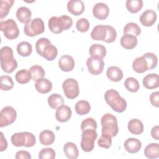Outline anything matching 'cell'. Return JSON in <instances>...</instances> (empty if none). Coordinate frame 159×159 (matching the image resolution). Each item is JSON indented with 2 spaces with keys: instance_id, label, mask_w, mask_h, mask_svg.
I'll return each mask as SVG.
<instances>
[{
  "instance_id": "1",
  "label": "cell",
  "mask_w": 159,
  "mask_h": 159,
  "mask_svg": "<svg viewBox=\"0 0 159 159\" xmlns=\"http://www.w3.org/2000/svg\"><path fill=\"white\" fill-rule=\"evenodd\" d=\"M91 37L94 40L112 43L116 39L117 32L112 26L97 25L93 29L91 33Z\"/></svg>"
},
{
  "instance_id": "2",
  "label": "cell",
  "mask_w": 159,
  "mask_h": 159,
  "mask_svg": "<svg viewBox=\"0 0 159 159\" xmlns=\"http://www.w3.org/2000/svg\"><path fill=\"white\" fill-rule=\"evenodd\" d=\"M37 53L48 61H52L57 57L58 50L50 41L45 37L39 39L35 43Z\"/></svg>"
},
{
  "instance_id": "3",
  "label": "cell",
  "mask_w": 159,
  "mask_h": 159,
  "mask_svg": "<svg viewBox=\"0 0 159 159\" xmlns=\"http://www.w3.org/2000/svg\"><path fill=\"white\" fill-rule=\"evenodd\" d=\"M104 99L112 110L117 112H123L126 109V101L114 89H111L106 91L104 94Z\"/></svg>"
},
{
  "instance_id": "4",
  "label": "cell",
  "mask_w": 159,
  "mask_h": 159,
  "mask_svg": "<svg viewBox=\"0 0 159 159\" xmlns=\"http://www.w3.org/2000/svg\"><path fill=\"white\" fill-rule=\"evenodd\" d=\"M1 66L2 70L7 73H11L17 68L18 64L14 58L13 51L9 47L5 46L1 49Z\"/></svg>"
},
{
  "instance_id": "5",
  "label": "cell",
  "mask_w": 159,
  "mask_h": 159,
  "mask_svg": "<svg viewBox=\"0 0 159 159\" xmlns=\"http://www.w3.org/2000/svg\"><path fill=\"white\" fill-rule=\"evenodd\" d=\"M73 24L72 19L66 15L60 17L53 16L48 20V25L50 31L54 34H58L63 30H68Z\"/></svg>"
},
{
  "instance_id": "6",
  "label": "cell",
  "mask_w": 159,
  "mask_h": 159,
  "mask_svg": "<svg viewBox=\"0 0 159 159\" xmlns=\"http://www.w3.org/2000/svg\"><path fill=\"white\" fill-rule=\"evenodd\" d=\"M102 125V134H107L114 137L117 135L119 132L117 117L110 114L107 113L102 116L101 119Z\"/></svg>"
},
{
  "instance_id": "7",
  "label": "cell",
  "mask_w": 159,
  "mask_h": 159,
  "mask_svg": "<svg viewBox=\"0 0 159 159\" xmlns=\"http://www.w3.org/2000/svg\"><path fill=\"white\" fill-rule=\"evenodd\" d=\"M11 140L12 145L16 147H31L35 144L36 142L34 135L29 132L15 133L11 136Z\"/></svg>"
},
{
  "instance_id": "8",
  "label": "cell",
  "mask_w": 159,
  "mask_h": 159,
  "mask_svg": "<svg viewBox=\"0 0 159 159\" xmlns=\"http://www.w3.org/2000/svg\"><path fill=\"white\" fill-rule=\"evenodd\" d=\"M81 148L85 152H91L94 147V142L98 137V134L94 129H88L82 131Z\"/></svg>"
},
{
  "instance_id": "9",
  "label": "cell",
  "mask_w": 159,
  "mask_h": 159,
  "mask_svg": "<svg viewBox=\"0 0 159 159\" xmlns=\"http://www.w3.org/2000/svg\"><path fill=\"white\" fill-rule=\"evenodd\" d=\"M0 30L4 33V37L9 40L15 39L19 35L17 25L12 19L1 20L0 22Z\"/></svg>"
},
{
  "instance_id": "10",
  "label": "cell",
  "mask_w": 159,
  "mask_h": 159,
  "mask_svg": "<svg viewBox=\"0 0 159 159\" xmlns=\"http://www.w3.org/2000/svg\"><path fill=\"white\" fill-rule=\"evenodd\" d=\"M25 34L29 37H35L45 31V25L42 19L34 18L24 27Z\"/></svg>"
},
{
  "instance_id": "11",
  "label": "cell",
  "mask_w": 159,
  "mask_h": 159,
  "mask_svg": "<svg viewBox=\"0 0 159 159\" xmlns=\"http://www.w3.org/2000/svg\"><path fill=\"white\" fill-rule=\"evenodd\" d=\"M62 88L65 96L70 99L77 98L80 94L78 83L74 78L65 80L62 84Z\"/></svg>"
},
{
  "instance_id": "12",
  "label": "cell",
  "mask_w": 159,
  "mask_h": 159,
  "mask_svg": "<svg viewBox=\"0 0 159 159\" xmlns=\"http://www.w3.org/2000/svg\"><path fill=\"white\" fill-rule=\"evenodd\" d=\"M17 117V112L12 106H6L0 112V127H4L12 124Z\"/></svg>"
},
{
  "instance_id": "13",
  "label": "cell",
  "mask_w": 159,
  "mask_h": 159,
  "mask_svg": "<svg viewBox=\"0 0 159 159\" xmlns=\"http://www.w3.org/2000/svg\"><path fill=\"white\" fill-rule=\"evenodd\" d=\"M86 65L88 71L93 75H98L103 71L104 67V62L102 59L96 57H90L86 60Z\"/></svg>"
},
{
  "instance_id": "14",
  "label": "cell",
  "mask_w": 159,
  "mask_h": 159,
  "mask_svg": "<svg viewBox=\"0 0 159 159\" xmlns=\"http://www.w3.org/2000/svg\"><path fill=\"white\" fill-rule=\"evenodd\" d=\"M109 14L108 6L104 2H98L93 7V14L98 19L104 20Z\"/></svg>"
},
{
  "instance_id": "15",
  "label": "cell",
  "mask_w": 159,
  "mask_h": 159,
  "mask_svg": "<svg viewBox=\"0 0 159 159\" xmlns=\"http://www.w3.org/2000/svg\"><path fill=\"white\" fill-rule=\"evenodd\" d=\"M157 18V13L152 9L145 11L140 16L139 20L145 27H150L154 24Z\"/></svg>"
},
{
  "instance_id": "16",
  "label": "cell",
  "mask_w": 159,
  "mask_h": 159,
  "mask_svg": "<svg viewBox=\"0 0 159 159\" xmlns=\"http://www.w3.org/2000/svg\"><path fill=\"white\" fill-rule=\"evenodd\" d=\"M84 9V4L81 0H70L67 3L68 11L76 16L82 14Z\"/></svg>"
},
{
  "instance_id": "17",
  "label": "cell",
  "mask_w": 159,
  "mask_h": 159,
  "mask_svg": "<svg viewBox=\"0 0 159 159\" xmlns=\"http://www.w3.org/2000/svg\"><path fill=\"white\" fill-rule=\"evenodd\" d=\"M71 109L69 106L62 105L57 109L55 118L60 122H65L71 118Z\"/></svg>"
},
{
  "instance_id": "18",
  "label": "cell",
  "mask_w": 159,
  "mask_h": 159,
  "mask_svg": "<svg viewBox=\"0 0 159 159\" xmlns=\"http://www.w3.org/2000/svg\"><path fill=\"white\" fill-rule=\"evenodd\" d=\"M75 62L73 58L68 55H63L58 60V66L63 71H71L75 68Z\"/></svg>"
},
{
  "instance_id": "19",
  "label": "cell",
  "mask_w": 159,
  "mask_h": 159,
  "mask_svg": "<svg viewBox=\"0 0 159 159\" xmlns=\"http://www.w3.org/2000/svg\"><path fill=\"white\" fill-rule=\"evenodd\" d=\"M143 86L148 89L157 88L159 86V76L157 73H150L146 75L142 81Z\"/></svg>"
},
{
  "instance_id": "20",
  "label": "cell",
  "mask_w": 159,
  "mask_h": 159,
  "mask_svg": "<svg viewBox=\"0 0 159 159\" xmlns=\"http://www.w3.org/2000/svg\"><path fill=\"white\" fill-rule=\"evenodd\" d=\"M16 17L17 20L24 24H27L31 21L32 12L29 8L22 6L17 9L16 13Z\"/></svg>"
},
{
  "instance_id": "21",
  "label": "cell",
  "mask_w": 159,
  "mask_h": 159,
  "mask_svg": "<svg viewBox=\"0 0 159 159\" xmlns=\"http://www.w3.org/2000/svg\"><path fill=\"white\" fill-rule=\"evenodd\" d=\"M125 150L130 153H136L141 148V142L135 138H129L124 143Z\"/></svg>"
},
{
  "instance_id": "22",
  "label": "cell",
  "mask_w": 159,
  "mask_h": 159,
  "mask_svg": "<svg viewBox=\"0 0 159 159\" xmlns=\"http://www.w3.org/2000/svg\"><path fill=\"white\" fill-rule=\"evenodd\" d=\"M35 89L41 94H47L52 89V82L47 78H42L37 80L35 84Z\"/></svg>"
},
{
  "instance_id": "23",
  "label": "cell",
  "mask_w": 159,
  "mask_h": 159,
  "mask_svg": "<svg viewBox=\"0 0 159 159\" xmlns=\"http://www.w3.org/2000/svg\"><path fill=\"white\" fill-rule=\"evenodd\" d=\"M106 76L112 81L118 82L123 78V72L120 68L116 66H109L106 71Z\"/></svg>"
},
{
  "instance_id": "24",
  "label": "cell",
  "mask_w": 159,
  "mask_h": 159,
  "mask_svg": "<svg viewBox=\"0 0 159 159\" xmlns=\"http://www.w3.org/2000/svg\"><path fill=\"white\" fill-rule=\"evenodd\" d=\"M120 45L125 49L134 48L137 44V37L130 34H124L120 39Z\"/></svg>"
},
{
  "instance_id": "25",
  "label": "cell",
  "mask_w": 159,
  "mask_h": 159,
  "mask_svg": "<svg viewBox=\"0 0 159 159\" xmlns=\"http://www.w3.org/2000/svg\"><path fill=\"white\" fill-rule=\"evenodd\" d=\"M129 131L134 135H139L143 131L144 127L142 122L137 119H132L127 125Z\"/></svg>"
},
{
  "instance_id": "26",
  "label": "cell",
  "mask_w": 159,
  "mask_h": 159,
  "mask_svg": "<svg viewBox=\"0 0 159 159\" xmlns=\"http://www.w3.org/2000/svg\"><path fill=\"white\" fill-rule=\"evenodd\" d=\"M63 152L65 156L70 159H76L79 155L77 146L73 142H67L63 146Z\"/></svg>"
},
{
  "instance_id": "27",
  "label": "cell",
  "mask_w": 159,
  "mask_h": 159,
  "mask_svg": "<svg viewBox=\"0 0 159 159\" xmlns=\"http://www.w3.org/2000/svg\"><path fill=\"white\" fill-rule=\"evenodd\" d=\"M89 53L91 57H96L102 59L106 55V48L101 44L94 43L89 47Z\"/></svg>"
},
{
  "instance_id": "28",
  "label": "cell",
  "mask_w": 159,
  "mask_h": 159,
  "mask_svg": "<svg viewBox=\"0 0 159 159\" xmlns=\"http://www.w3.org/2000/svg\"><path fill=\"white\" fill-rule=\"evenodd\" d=\"M132 68L139 73H142L148 70V65L145 58L143 56L136 58L133 61Z\"/></svg>"
},
{
  "instance_id": "29",
  "label": "cell",
  "mask_w": 159,
  "mask_h": 159,
  "mask_svg": "<svg viewBox=\"0 0 159 159\" xmlns=\"http://www.w3.org/2000/svg\"><path fill=\"white\" fill-rule=\"evenodd\" d=\"M55 139L54 133L50 130H44L40 133L39 140L43 145H52Z\"/></svg>"
},
{
  "instance_id": "30",
  "label": "cell",
  "mask_w": 159,
  "mask_h": 159,
  "mask_svg": "<svg viewBox=\"0 0 159 159\" xmlns=\"http://www.w3.org/2000/svg\"><path fill=\"white\" fill-rule=\"evenodd\" d=\"M145 156L150 159L157 158L159 157V144L152 143L146 146L144 149Z\"/></svg>"
},
{
  "instance_id": "31",
  "label": "cell",
  "mask_w": 159,
  "mask_h": 159,
  "mask_svg": "<svg viewBox=\"0 0 159 159\" xmlns=\"http://www.w3.org/2000/svg\"><path fill=\"white\" fill-rule=\"evenodd\" d=\"M17 52L19 55L25 57L29 56L32 51V45L28 42H21L17 45Z\"/></svg>"
},
{
  "instance_id": "32",
  "label": "cell",
  "mask_w": 159,
  "mask_h": 159,
  "mask_svg": "<svg viewBox=\"0 0 159 159\" xmlns=\"http://www.w3.org/2000/svg\"><path fill=\"white\" fill-rule=\"evenodd\" d=\"M75 109L76 112L78 115L83 116L89 113L91 110V106L88 101L85 100H81L76 102Z\"/></svg>"
},
{
  "instance_id": "33",
  "label": "cell",
  "mask_w": 159,
  "mask_h": 159,
  "mask_svg": "<svg viewBox=\"0 0 159 159\" xmlns=\"http://www.w3.org/2000/svg\"><path fill=\"white\" fill-rule=\"evenodd\" d=\"M48 104L52 109H57L64 104V99L60 94L57 93L52 94L48 98Z\"/></svg>"
},
{
  "instance_id": "34",
  "label": "cell",
  "mask_w": 159,
  "mask_h": 159,
  "mask_svg": "<svg viewBox=\"0 0 159 159\" xmlns=\"http://www.w3.org/2000/svg\"><path fill=\"white\" fill-rule=\"evenodd\" d=\"M125 6L128 11L131 13H137L143 7V1L142 0H127Z\"/></svg>"
},
{
  "instance_id": "35",
  "label": "cell",
  "mask_w": 159,
  "mask_h": 159,
  "mask_svg": "<svg viewBox=\"0 0 159 159\" xmlns=\"http://www.w3.org/2000/svg\"><path fill=\"white\" fill-rule=\"evenodd\" d=\"M29 71L31 74L32 80L35 81L40 79L43 78L45 75L44 69L41 66L38 65L32 66L29 69Z\"/></svg>"
},
{
  "instance_id": "36",
  "label": "cell",
  "mask_w": 159,
  "mask_h": 159,
  "mask_svg": "<svg viewBox=\"0 0 159 159\" xmlns=\"http://www.w3.org/2000/svg\"><path fill=\"white\" fill-rule=\"evenodd\" d=\"M16 80L20 84H26L32 78L31 74L29 70L22 69L18 71L15 75Z\"/></svg>"
},
{
  "instance_id": "37",
  "label": "cell",
  "mask_w": 159,
  "mask_h": 159,
  "mask_svg": "<svg viewBox=\"0 0 159 159\" xmlns=\"http://www.w3.org/2000/svg\"><path fill=\"white\" fill-rule=\"evenodd\" d=\"M14 2V0H1L0 1V17L2 19L7 16L10 9Z\"/></svg>"
},
{
  "instance_id": "38",
  "label": "cell",
  "mask_w": 159,
  "mask_h": 159,
  "mask_svg": "<svg viewBox=\"0 0 159 159\" xmlns=\"http://www.w3.org/2000/svg\"><path fill=\"white\" fill-rule=\"evenodd\" d=\"M123 32L124 34H130L137 37L140 34L141 29L136 23L129 22L125 25Z\"/></svg>"
},
{
  "instance_id": "39",
  "label": "cell",
  "mask_w": 159,
  "mask_h": 159,
  "mask_svg": "<svg viewBox=\"0 0 159 159\" xmlns=\"http://www.w3.org/2000/svg\"><path fill=\"white\" fill-rule=\"evenodd\" d=\"M124 85L125 88L132 93H135L139 91L140 85L137 80L133 77H129L127 78L125 82Z\"/></svg>"
},
{
  "instance_id": "40",
  "label": "cell",
  "mask_w": 159,
  "mask_h": 159,
  "mask_svg": "<svg viewBox=\"0 0 159 159\" xmlns=\"http://www.w3.org/2000/svg\"><path fill=\"white\" fill-rule=\"evenodd\" d=\"M0 88L2 91H9L14 87V82L10 76L2 75L0 77Z\"/></svg>"
},
{
  "instance_id": "41",
  "label": "cell",
  "mask_w": 159,
  "mask_h": 159,
  "mask_svg": "<svg viewBox=\"0 0 159 159\" xmlns=\"http://www.w3.org/2000/svg\"><path fill=\"white\" fill-rule=\"evenodd\" d=\"M147 61L148 65V70H152L155 68L158 63L157 57L153 53L148 52L145 53L142 55Z\"/></svg>"
},
{
  "instance_id": "42",
  "label": "cell",
  "mask_w": 159,
  "mask_h": 159,
  "mask_svg": "<svg viewBox=\"0 0 159 159\" xmlns=\"http://www.w3.org/2000/svg\"><path fill=\"white\" fill-rule=\"evenodd\" d=\"M98 146L104 148H109L112 145V137L107 134H102L98 140Z\"/></svg>"
},
{
  "instance_id": "43",
  "label": "cell",
  "mask_w": 159,
  "mask_h": 159,
  "mask_svg": "<svg viewBox=\"0 0 159 159\" xmlns=\"http://www.w3.org/2000/svg\"><path fill=\"white\" fill-rule=\"evenodd\" d=\"M55 152L52 148L47 147L42 148L39 154V158L40 159L47 158V159H54L55 158Z\"/></svg>"
},
{
  "instance_id": "44",
  "label": "cell",
  "mask_w": 159,
  "mask_h": 159,
  "mask_svg": "<svg viewBox=\"0 0 159 159\" xmlns=\"http://www.w3.org/2000/svg\"><path fill=\"white\" fill-rule=\"evenodd\" d=\"M88 129L96 130L97 129L96 121L92 117H88L83 120L81 124V129L82 131Z\"/></svg>"
},
{
  "instance_id": "45",
  "label": "cell",
  "mask_w": 159,
  "mask_h": 159,
  "mask_svg": "<svg viewBox=\"0 0 159 159\" xmlns=\"http://www.w3.org/2000/svg\"><path fill=\"white\" fill-rule=\"evenodd\" d=\"M89 22L86 18H81L76 21V27L80 32H86L89 30Z\"/></svg>"
},
{
  "instance_id": "46",
  "label": "cell",
  "mask_w": 159,
  "mask_h": 159,
  "mask_svg": "<svg viewBox=\"0 0 159 159\" xmlns=\"http://www.w3.org/2000/svg\"><path fill=\"white\" fill-rule=\"evenodd\" d=\"M150 101L152 106L156 107H159V92L158 91L153 92L150 94Z\"/></svg>"
},
{
  "instance_id": "47",
  "label": "cell",
  "mask_w": 159,
  "mask_h": 159,
  "mask_svg": "<svg viewBox=\"0 0 159 159\" xmlns=\"http://www.w3.org/2000/svg\"><path fill=\"white\" fill-rule=\"evenodd\" d=\"M16 159H30L31 155L30 153L25 150H19L16 153Z\"/></svg>"
},
{
  "instance_id": "48",
  "label": "cell",
  "mask_w": 159,
  "mask_h": 159,
  "mask_svg": "<svg viewBox=\"0 0 159 159\" xmlns=\"http://www.w3.org/2000/svg\"><path fill=\"white\" fill-rule=\"evenodd\" d=\"M7 147V142L6 138L4 137L2 132H1V139H0V151L2 152L5 150Z\"/></svg>"
},
{
  "instance_id": "49",
  "label": "cell",
  "mask_w": 159,
  "mask_h": 159,
  "mask_svg": "<svg viewBox=\"0 0 159 159\" xmlns=\"http://www.w3.org/2000/svg\"><path fill=\"white\" fill-rule=\"evenodd\" d=\"M151 135L154 139L157 140H159V126L158 125H155L152 129Z\"/></svg>"
}]
</instances>
